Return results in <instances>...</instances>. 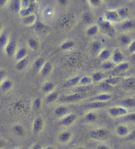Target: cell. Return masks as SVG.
<instances>
[{
	"instance_id": "6da1fadb",
	"label": "cell",
	"mask_w": 135,
	"mask_h": 149,
	"mask_svg": "<svg viewBox=\"0 0 135 149\" xmlns=\"http://www.w3.org/2000/svg\"><path fill=\"white\" fill-rule=\"evenodd\" d=\"M111 132L105 126H99L92 129L90 132L89 137L92 140L99 143L105 142L110 137Z\"/></svg>"
},
{
	"instance_id": "7a4b0ae2",
	"label": "cell",
	"mask_w": 135,
	"mask_h": 149,
	"mask_svg": "<svg viewBox=\"0 0 135 149\" xmlns=\"http://www.w3.org/2000/svg\"><path fill=\"white\" fill-rule=\"evenodd\" d=\"M130 112L131 111L128 108L121 104L111 105L107 109L108 116L112 119L124 118L129 114Z\"/></svg>"
},
{
	"instance_id": "3957f363",
	"label": "cell",
	"mask_w": 135,
	"mask_h": 149,
	"mask_svg": "<svg viewBox=\"0 0 135 149\" xmlns=\"http://www.w3.org/2000/svg\"><path fill=\"white\" fill-rule=\"evenodd\" d=\"M46 125V120L42 116H36L31 122L30 132L32 135L34 137H38V136L40 135L45 130Z\"/></svg>"
},
{
	"instance_id": "277c9868",
	"label": "cell",
	"mask_w": 135,
	"mask_h": 149,
	"mask_svg": "<svg viewBox=\"0 0 135 149\" xmlns=\"http://www.w3.org/2000/svg\"><path fill=\"white\" fill-rule=\"evenodd\" d=\"M86 93L87 92L85 91H77L72 92V93L63 95V96H61V100L63 102V103L68 104L75 103V102H79L84 99Z\"/></svg>"
},
{
	"instance_id": "5b68a950",
	"label": "cell",
	"mask_w": 135,
	"mask_h": 149,
	"mask_svg": "<svg viewBox=\"0 0 135 149\" xmlns=\"http://www.w3.org/2000/svg\"><path fill=\"white\" fill-rule=\"evenodd\" d=\"M74 133L69 129L62 130L58 132L56 136V141L59 145L65 146L68 145L73 140Z\"/></svg>"
},
{
	"instance_id": "8992f818",
	"label": "cell",
	"mask_w": 135,
	"mask_h": 149,
	"mask_svg": "<svg viewBox=\"0 0 135 149\" xmlns=\"http://www.w3.org/2000/svg\"><path fill=\"white\" fill-rule=\"evenodd\" d=\"M30 109V105L24 100L19 99L14 101L10 107V110L13 114L17 116L25 114Z\"/></svg>"
},
{
	"instance_id": "52a82bcc",
	"label": "cell",
	"mask_w": 135,
	"mask_h": 149,
	"mask_svg": "<svg viewBox=\"0 0 135 149\" xmlns=\"http://www.w3.org/2000/svg\"><path fill=\"white\" fill-rule=\"evenodd\" d=\"M132 131L130 125L125 122H120L113 128L114 134L119 139H126L129 137Z\"/></svg>"
},
{
	"instance_id": "ba28073f",
	"label": "cell",
	"mask_w": 135,
	"mask_h": 149,
	"mask_svg": "<svg viewBox=\"0 0 135 149\" xmlns=\"http://www.w3.org/2000/svg\"><path fill=\"white\" fill-rule=\"evenodd\" d=\"M78 120H79V116L77 113L71 112L59 119L58 121L61 127H64L65 129H68L76 124Z\"/></svg>"
},
{
	"instance_id": "9c48e42d",
	"label": "cell",
	"mask_w": 135,
	"mask_h": 149,
	"mask_svg": "<svg viewBox=\"0 0 135 149\" xmlns=\"http://www.w3.org/2000/svg\"><path fill=\"white\" fill-rule=\"evenodd\" d=\"M99 24L101 31L103 32V34L109 37H113L116 34L115 28L112 22L108 21L104 18L101 19L99 21Z\"/></svg>"
},
{
	"instance_id": "30bf717a",
	"label": "cell",
	"mask_w": 135,
	"mask_h": 149,
	"mask_svg": "<svg viewBox=\"0 0 135 149\" xmlns=\"http://www.w3.org/2000/svg\"><path fill=\"white\" fill-rule=\"evenodd\" d=\"M82 120L87 124H96L100 120V116L98 110L88 109L82 114Z\"/></svg>"
},
{
	"instance_id": "8fae6325",
	"label": "cell",
	"mask_w": 135,
	"mask_h": 149,
	"mask_svg": "<svg viewBox=\"0 0 135 149\" xmlns=\"http://www.w3.org/2000/svg\"><path fill=\"white\" fill-rule=\"evenodd\" d=\"M11 132L17 139L24 138L27 133V127L21 122H15L11 126Z\"/></svg>"
},
{
	"instance_id": "7c38bea8",
	"label": "cell",
	"mask_w": 135,
	"mask_h": 149,
	"mask_svg": "<svg viewBox=\"0 0 135 149\" xmlns=\"http://www.w3.org/2000/svg\"><path fill=\"white\" fill-rule=\"evenodd\" d=\"M113 99V95L110 91H101L90 97L88 102H97L108 104Z\"/></svg>"
},
{
	"instance_id": "4fadbf2b",
	"label": "cell",
	"mask_w": 135,
	"mask_h": 149,
	"mask_svg": "<svg viewBox=\"0 0 135 149\" xmlns=\"http://www.w3.org/2000/svg\"><path fill=\"white\" fill-rule=\"evenodd\" d=\"M71 112V108L68 104L61 103L54 107L52 110V115L54 118L59 120Z\"/></svg>"
},
{
	"instance_id": "5bb4252c",
	"label": "cell",
	"mask_w": 135,
	"mask_h": 149,
	"mask_svg": "<svg viewBox=\"0 0 135 149\" xmlns=\"http://www.w3.org/2000/svg\"><path fill=\"white\" fill-rule=\"evenodd\" d=\"M75 21H76V18L74 15L67 13L62 16L59 20V24L62 29L67 30L71 28L75 24Z\"/></svg>"
},
{
	"instance_id": "9a60e30c",
	"label": "cell",
	"mask_w": 135,
	"mask_h": 149,
	"mask_svg": "<svg viewBox=\"0 0 135 149\" xmlns=\"http://www.w3.org/2000/svg\"><path fill=\"white\" fill-rule=\"evenodd\" d=\"M56 15V9L53 7L48 6L44 7L41 11V17L44 22H50Z\"/></svg>"
},
{
	"instance_id": "2e32d148",
	"label": "cell",
	"mask_w": 135,
	"mask_h": 149,
	"mask_svg": "<svg viewBox=\"0 0 135 149\" xmlns=\"http://www.w3.org/2000/svg\"><path fill=\"white\" fill-rule=\"evenodd\" d=\"M100 32V27L98 23L96 22H94L91 24L88 25L84 30L86 36L90 38H94L98 36Z\"/></svg>"
},
{
	"instance_id": "e0dca14e",
	"label": "cell",
	"mask_w": 135,
	"mask_h": 149,
	"mask_svg": "<svg viewBox=\"0 0 135 149\" xmlns=\"http://www.w3.org/2000/svg\"><path fill=\"white\" fill-rule=\"evenodd\" d=\"M103 18L108 21L112 22L113 24L115 22H119L121 20L116 8H111L106 10Z\"/></svg>"
},
{
	"instance_id": "ac0fdd59",
	"label": "cell",
	"mask_w": 135,
	"mask_h": 149,
	"mask_svg": "<svg viewBox=\"0 0 135 149\" xmlns=\"http://www.w3.org/2000/svg\"><path fill=\"white\" fill-rule=\"evenodd\" d=\"M111 60L116 65H117L119 63L126 61V54L120 48H117L112 51Z\"/></svg>"
},
{
	"instance_id": "d6986e66",
	"label": "cell",
	"mask_w": 135,
	"mask_h": 149,
	"mask_svg": "<svg viewBox=\"0 0 135 149\" xmlns=\"http://www.w3.org/2000/svg\"><path fill=\"white\" fill-rule=\"evenodd\" d=\"M44 99L40 97H36L30 103V109L34 112H39L43 109Z\"/></svg>"
},
{
	"instance_id": "ffe728a7",
	"label": "cell",
	"mask_w": 135,
	"mask_h": 149,
	"mask_svg": "<svg viewBox=\"0 0 135 149\" xmlns=\"http://www.w3.org/2000/svg\"><path fill=\"white\" fill-rule=\"evenodd\" d=\"M53 65L50 61H46V62L41 68L38 74L43 78H46V77L50 76L51 74L53 73Z\"/></svg>"
},
{
	"instance_id": "44dd1931",
	"label": "cell",
	"mask_w": 135,
	"mask_h": 149,
	"mask_svg": "<svg viewBox=\"0 0 135 149\" xmlns=\"http://www.w3.org/2000/svg\"><path fill=\"white\" fill-rule=\"evenodd\" d=\"M119 28L124 30V32H128L135 28V20L127 18V19L121 20L119 22Z\"/></svg>"
},
{
	"instance_id": "7402d4cb",
	"label": "cell",
	"mask_w": 135,
	"mask_h": 149,
	"mask_svg": "<svg viewBox=\"0 0 135 149\" xmlns=\"http://www.w3.org/2000/svg\"><path fill=\"white\" fill-rule=\"evenodd\" d=\"M132 68V64L129 61H124L123 62L116 65L114 72L119 74H123L128 72Z\"/></svg>"
},
{
	"instance_id": "603a6c76",
	"label": "cell",
	"mask_w": 135,
	"mask_h": 149,
	"mask_svg": "<svg viewBox=\"0 0 135 149\" xmlns=\"http://www.w3.org/2000/svg\"><path fill=\"white\" fill-rule=\"evenodd\" d=\"M17 48V43L15 42V41L10 38L9 42H7V45L4 48V52L7 56H9V57L10 56H13V57Z\"/></svg>"
},
{
	"instance_id": "cb8c5ba5",
	"label": "cell",
	"mask_w": 135,
	"mask_h": 149,
	"mask_svg": "<svg viewBox=\"0 0 135 149\" xmlns=\"http://www.w3.org/2000/svg\"><path fill=\"white\" fill-rule=\"evenodd\" d=\"M61 94L57 91H55L51 92V93L45 95L44 101V102H46L47 104L50 105L58 102L59 100L61 99Z\"/></svg>"
},
{
	"instance_id": "d4e9b609",
	"label": "cell",
	"mask_w": 135,
	"mask_h": 149,
	"mask_svg": "<svg viewBox=\"0 0 135 149\" xmlns=\"http://www.w3.org/2000/svg\"><path fill=\"white\" fill-rule=\"evenodd\" d=\"M21 19L22 24L27 27L34 26L38 21V15L36 13H31Z\"/></svg>"
},
{
	"instance_id": "484cf974",
	"label": "cell",
	"mask_w": 135,
	"mask_h": 149,
	"mask_svg": "<svg viewBox=\"0 0 135 149\" xmlns=\"http://www.w3.org/2000/svg\"><path fill=\"white\" fill-rule=\"evenodd\" d=\"M15 82L11 78H7L0 84V90L4 93H8L14 88Z\"/></svg>"
},
{
	"instance_id": "4316f807",
	"label": "cell",
	"mask_w": 135,
	"mask_h": 149,
	"mask_svg": "<svg viewBox=\"0 0 135 149\" xmlns=\"http://www.w3.org/2000/svg\"><path fill=\"white\" fill-rule=\"evenodd\" d=\"M91 76L93 79V81H94V84H100L105 81V79L107 78V74L105 71L102 70H95L91 74Z\"/></svg>"
},
{
	"instance_id": "83f0119b",
	"label": "cell",
	"mask_w": 135,
	"mask_h": 149,
	"mask_svg": "<svg viewBox=\"0 0 135 149\" xmlns=\"http://www.w3.org/2000/svg\"><path fill=\"white\" fill-rule=\"evenodd\" d=\"M76 46V42L73 39H66L60 43L59 45V49L63 51H71Z\"/></svg>"
},
{
	"instance_id": "f1b7e54d",
	"label": "cell",
	"mask_w": 135,
	"mask_h": 149,
	"mask_svg": "<svg viewBox=\"0 0 135 149\" xmlns=\"http://www.w3.org/2000/svg\"><path fill=\"white\" fill-rule=\"evenodd\" d=\"M112 55V51L108 47H103L97 54V57L101 62L110 60Z\"/></svg>"
},
{
	"instance_id": "f546056e",
	"label": "cell",
	"mask_w": 135,
	"mask_h": 149,
	"mask_svg": "<svg viewBox=\"0 0 135 149\" xmlns=\"http://www.w3.org/2000/svg\"><path fill=\"white\" fill-rule=\"evenodd\" d=\"M27 45L28 48L33 52L38 51L40 49V43L37 38L35 37H30L27 40Z\"/></svg>"
},
{
	"instance_id": "4dcf8cb0",
	"label": "cell",
	"mask_w": 135,
	"mask_h": 149,
	"mask_svg": "<svg viewBox=\"0 0 135 149\" xmlns=\"http://www.w3.org/2000/svg\"><path fill=\"white\" fill-rule=\"evenodd\" d=\"M80 77V76L79 75L69 77L64 81L63 86L65 88H74V87L79 86Z\"/></svg>"
},
{
	"instance_id": "1f68e13d",
	"label": "cell",
	"mask_w": 135,
	"mask_h": 149,
	"mask_svg": "<svg viewBox=\"0 0 135 149\" xmlns=\"http://www.w3.org/2000/svg\"><path fill=\"white\" fill-rule=\"evenodd\" d=\"M56 91V85L52 81H46L41 85V91L44 95L48 94Z\"/></svg>"
},
{
	"instance_id": "d6a6232c",
	"label": "cell",
	"mask_w": 135,
	"mask_h": 149,
	"mask_svg": "<svg viewBox=\"0 0 135 149\" xmlns=\"http://www.w3.org/2000/svg\"><path fill=\"white\" fill-rule=\"evenodd\" d=\"M28 56V49L25 47H18L13 56L14 61L15 62L25 58Z\"/></svg>"
},
{
	"instance_id": "836d02e7",
	"label": "cell",
	"mask_w": 135,
	"mask_h": 149,
	"mask_svg": "<svg viewBox=\"0 0 135 149\" xmlns=\"http://www.w3.org/2000/svg\"><path fill=\"white\" fill-rule=\"evenodd\" d=\"M120 104L130 109H135V97L133 96H128L122 98L120 101Z\"/></svg>"
},
{
	"instance_id": "e575fe53",
	"label": "cell",
	"mask_w": 135,
	"mask_h": 149,
	"mask_svg": "<svg viewBox=\"0 0 135 149\" xmlns=\"http://www.w3.org/2000/svg\"><path fill=\"white\" fill-rule=\"evenodd\" d=\"M30 63L29 56H27L25 58L20 60L19 61H17L15 63V68L17 72H22L24 71L26 68L28 67V65Z\"/></svg>"
},
{
	"instance_id": "d590c367",
	"label": "cell",
	"mask_w": 135,
	"mask_h": 149,
	"mask_svg": "<svg viewBox=\"0 0 135 149\" xmlns=\"http://www.w3.org/2000/svg\"><path fill=\"white\" fill-rule=\"evenodd\" d=\"M93 84H94V81H93L91 75L85 74V75L80 76L79 83V87H86L88 86H91Z\"/></svg>"
},
{
	"instance_id": "8d00e7d4",
	"label": "cell",
	"mask_w": 135,
	"mask_h": 149,
	"mask_svg": "<svg viewBox=\"0 0 135 149\" xmlns=\"http://www.w3.org/2000/svg\"><path fill=\"white\" fill-rule=\"evenodd\" d=\"M103 43L102 41L99 40H94L90 45V50L93 54H97L103 48Z\"/></svg>"
},
{
	"instance_id": "74e56055",
	"label": "cell",
	"mask_w": 135,
	"mask_h": 149,
	"mask_svg": "<svg viewBox=\"0 0 135 149\" xmlns=\"http://www.w3.org/2000/svg\"><path fill=\"white\" fill-rule=\"evenodd\" d=\"M132 39H133V38L131 37V36L130 35L128 32H124L119 36L118 42L119 44L121 46H125V47H127L129 43H131Z\"/></svg>"
},
{
	"instance_id": "f35d334b",
	"label": "cell",
	"mask_w": 135,
	"mask_h": 149,
	"mask_svg": "<svg viewBox=\"0 0 135 149\" xmlns=\"http://www.w3.org/2000/svg\"><path fill=\"white\" fill-rule=\"evenodd\" d=\"M45 62L46 60L43 57H41V56H39V57L36 58L32 64V68L33 70L38 74L41 68L42 67V66Z\"/></svg>"
},
{
	"instance_id": "ab89813d",
	"label": "cell",
	"mask_w": 135,
	"mask_h": 149,
	"mask_svg": "<svg viewBox=\"0 0 135 149\" xmlns=\"http://www.w3.org/2000/svg\"><path fill=\"white\" fill-rule=\"evenodd\" d=\"M117 11L118 12L121 20H124L127 19L131 13V9L127 6H120L117 8Z\"/></svg>"
},
{
	"instance_id": "60d3db41",
	"label": "cell",
	"mask_w": 135,
	"mask_h": 149,
	"mask_svg": "<svg viewBox=\"0 0 135 149\" xmlns=\"http://www.w3.org/2000/svg\"><path fill=\"white\" fill-rule=\"evenodd\" d=\"M101 66H102V70L105 71V72H108L114 71L116 66V64L114 63L110 59V60L103 61V62L101 63Z\"/></svg>"
},
{
	"instance_id": "b9f144b4",
	"label": "cell",
	"mask_w": 135,
	"mask_h": 149,
	"mask_svg": "<svg viewBox=\"0 0 135 149\" xmlns=\"http://www.w3.org/2000/svg\"><path fill=\"white\" fill-rule=\"evenodd\" d=\"M81 20L83 24H87L88 26L92 24V23H94V16L91 13L84 12L82 15Z\"/></svg>"
},
{
	"instance_id": "7bdbcfd3",
	"label": "cell",
	"mask_w": 135,
	"mask_h": 149,
	"mask_svg": "<svg viewBox=\"0 0 135 149\" xmlns=\"http://www.w3.org/2000/svg\"><path fill=\"white\" fill-rule=\"evenodd\" d=\"M10 37L8 34L5 30H2L0 32V50L4 51L5 47L7 45V42H9Z\"/></svg>"
},
{
	"instance_id": "ee69618b",
	"label": "cell",
	"mask_w": 135,
	"mask_h": 149,
	"mask_svg": "<svg viewBox=\"0 0 135 149\" xmlns=\"http://www.w3.org/2000/svg\"><path fill=\"white\" fill-rule=\"evenodd\" d=\"M105 81L107 82L113 87H115L120 83L121 78L118 76H110L107 77V78L105 79Z\"/></svg>"
},
{
	"instance_id": "f6af8a7d",
	"label": "cell",
	"mask_w": 135,
	"mask_h": 149,
	"mask_svg": "<svg viewBox=\"0 0 135 149\" xmlns=\"http://www.w3.org/2000/svg\"><path fill=\"white\" fill-rule=\"evenodd\" d=\"M9 7L11 11L15 13L19 14L20 9H21V4L19 0H14V1H9Z\"/></svg>"
},
{
	"instance_id": "bcb514c9",
	"label": "cell",
	"mask_w": 135,
	"mask_h": 149,
	"mask_svg": "<svg viewBox=\"0 0 135 149\" xmlns=\"http://www.w3.org/2000/svg\"><path fill=\"white\" fill-rule=\"evenodd\" d=\"M106 104H107L106 103H101V102H88L87 108L88 109L98 110L105 107Z\"/></svg>"
},
{
	"instance_id": "7dc6e473",
	"label": "cell",
	"mask_w": 135,
	"mask_h": 149,
	"mask_svg": "<svg viewBox=\"0 0 135 149\" xmlns=\"http://www.w3.org/2000/svg\"><path fill=\"white\" fill-rule=\"evenodd\" d=\"M87 3L90 8L97 9L103 6V1L102 0H88Z\"/></svg>"
},
{
	"instance_id": "c3c4849f",
	"label": "cell",
	"mask_w": 135,
	"mask_h": 149,
	"mask_svg": "<svg viewBox=\"0 0 135 149\" xmlns=\"http://www.w3.org/2000/svg\"><path fill=\"white\" fill-rule=\"evenodd\" d=\"M124 86L127 88H135V78L134 76H127L124 80Z\"/></svg>"
},
{
	"instance_id": "681fc988",
	"label": "cell",
	"mask_w": 135,
	"mask_h": 149,
	"mask_svg": "<svg viewBox=\"0 0 135 149\" xmlns=\"http://www.w3.org/2000/svg\"><path fill=\"white\" fill-rule=\"evenodd\" d=\"M123 121L129 125H135V111L130 112L129 114L123 118Z\"/></svg>"
},
{
	"instance_id": "f907efd6",
	"label": "cell",
	"mask_w": 135,
	"mask_h": 149,
	"mask_svg": "<svg viewBox=\"0 0 135 149\" xmlns=\"http://www.w3.org/2000/svg\"><path fill=\"white\" fill-rule=\"evenodd\" d=\"M35 30L38 32H44L47 30V26L43 21H38L34 26Z\"/></svg>"
},
{
	"instance_id": "816d5d0a",
	"label": "cell",
	"mask_w": 135,
	"mask_h": 149,
	"mask_svg": "<svg viewBox=\"0 0 135 149\" xmlns=\"http://www.w3.org/2000/svg\"><path fill=\"white\" fill-rule=\"evenodd\" d=\"M127 49L131 55H133L134 54H135V38L132 40L131 43L127 47Z\"/></svg>"
},
{
	"instance_id": "f5cc1de1",
	"label": "cell",
	"mask_w": 135,
	"mask_h": 149,
	"mask_svg": "<svg viewBox=\"0 0 135 149\" xmlns=\"http://www.w3.org/2000/svg\"><path fill=\"white\" fill-rule=\"evenodd\" d=\"M94 149H113V148L109 144L103 142L98 143Z\"/></svg>"
},
{
	"instance_id": "db71d44e",
	"label": "cell",
	"mask_w": 135,
	"mask_h": 149,
	"mask_svg": "<svg viewBox=\"0 0 135 149\" xmlns=\"http://www.w3.org/2000/svg\"><path fill=\"white\" fill-rule=\"evenodd\" d=\"M100 88L102 89V91H109L111 89L113 88V87L110 86V84H108L107 82L103 81L102 83L100 84Z\"/></svg>"
},
{
	"instance_id": "11a10c76",
	"label": "cell",
	"mask_w": 135,
	"mask_h": 149,
	"mask_svg": "<svg viewBox=\"0 0 135 149\" xmlns=\"http://www.w3.org/2000/svg\"><path fill=\"white\" fill-rule=\"evenodd\" d=\"M9 141L4 137H0V149H6L8 146Z\"/></svg>"
},
{
	"instance_id": "9f6ffc18",
	"label": "cell",
	"mask_w": 135,
	"mask_h": 149,
	"mask_svg": "<svg viewBox=\"0 0 135 149\" xmlns=\"http://www.w3.org/2000/svg\"><path fill=\"white\" fill-rule=\"evenodd\" d=\"M126 140L129 142L135 143V129L132 130L131 133H130L129 137L126 139Z\"/></svg>"
},
{
	"instance_id": "6f0895ef",
	"label": "cell",
	"mask_w": 135,
	"mask_h": 149,
	"mask_svg": "<svg viewBox=\"0 0 135 149\" xmlns=\"http://www.w3.org/2000/svg\"><path fill=\"white\" fill-rule=\"evenodd\" d=\"M7 78V71L4 68H0V84Z\"/></svg>"
},
{
	"instance_id": "680465c9",
	"label": "cell",
	"mask_w": 135,
	"mask_h": 149,
	"mask_svg": "<svg viewBox=\"0 0 135 149\" xmlns=\"http://www.w3.org/2000/svg\"><path fill=\"white\" fill-rule=\"evenodd\" d=\"M56 3L58 6L61 7H66L70 4V1H68V0H58V1H56Z\"/></svg>"
},
{
	"instance_id": "91938a15",
	"label": "cell",
	"mask_w": 135,
	"mask_h": 149,
	"mask_svg": "<svg viewBox=\"0 0 135 149\" xmlns=\"http://www.w3.org/2000/svg\"><path fill=\"white\" fill-rule=\"evenodd\" d=\"M43 146H41L40 143H34L31 144L28 149H42Z\"/></svg>"
},
{
	"instance_id": "94428289",
	"label": "cell",
	"mask_w": 135,
	"mask_h": 149,
	"mask_svg": "<svg viewBox=\"0 0 135 149\" xmlns=\"http://www.w3.org/2000/svg\"><path fill=\"white\" fill-rule=\"evenodd\" d=\"M8 4H9V1H7V0H0V7H4Z\"/></svg>"
},
{
	"instance_id": "6125c7cd",
	"label": "cell",
	"mask_w": 135,
	"mask_h": 149,
	"mask_svg": "<svg viewBox=\"0 0 135 149\" xmlns=\"http://www.w3.org/2000/svg\"><path fill=\"white\" fill-rule=\"evenodd\" d=\"M71 149H88V148L85 145H77L72 147Z\"/></svg>"
},
{
	"instance_id": "be15d7a7",
	"label": "cell",
	"mask_w": 135,
	"mask_h": 149,
	"mask_svg": "<svg viewBox=\"0 0 135 149\" xmlns=\"http://www.w3.org/2000/svg\"><path fill=\"white\" fill-rule=\"evenodd\" d=\"M42 149H58L56 146L53 145H48L47 146H44Z\"/></svg>"
},
{
	"instance_id": "e7e4bbea",
	"label": "cell",
	"mask_w": 135,
	"mask_h": 149,
	"mask_svg": "<svg viewBox=\"0 0 135 149\" xmlns=\"http://www.w3.org/2000/svg\"><path fill=\"white\" fill-rule=\"evenodd\" d=\"M29 146H27L25 145H22V146H17V147L14 148L13 149H28L29 148Z\"/></svg>"
},
{
	"instance_id": "03108f58",
	"label": "cell",
	"mask_w": 135,
	"mask_h": 149,
	"mask_svg": "<svg viewBox=\"0 0 135 149\" xmlns=\"http://www.w3.org/2000/svg\"><path fill=\"white\" fill-rule=\"evenodd\" d=\"M3 30V23L0 20V32Z\"/></svg>"
},
{
	"instance_id": "003e7915",
	"label": "cell",
	"mask_w": 135,
	"mask_h": 149,
	"mask_svg": "<svg viewBox=\"0 0 135 149\" xmlns=\"http://www.w3.org/2000/svg\"><path fill=\"white\" fill-rule=\"evenodd\" d=\"M132 57H133V60L135 61V54H134V55H132Z\"/></svg>"
}]
</instances>
